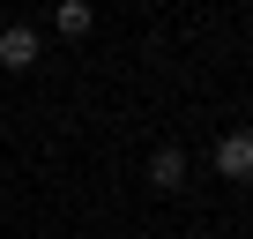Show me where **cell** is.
I'll list each match as a JSON object with an SVG mask.
<instances>
[{
  "instance_id": "obj_1",
  "label": "cell",
  "mask_w": 253,
  "mask_h": 239,
  "mask_svg": "<svg viewBox=\"0 0 253 239\" xmlns=\"http://www.w3.org/2000/svg\"><path fill=\"white\" fill-rule=\"evenodd\" d=\"M216 172L223 179H253V127H231L216 142Z\"/></svg>"
},
{
  "instance_id": "obj_2",
  "label": "cell",
  "mask_w": 253,
  "mask_h": 239,
  "mask_svg": "<svg viewBox=\"0 0 253 239\" xmlns=\"http://www.w3.org/2000/svg\"><path fill=\"white\" fill-rule=\"evenodd\" d=\"M0 67H8V75L38 67V30L30 23H8V30H0Z\"/></svg>"
},
{
  "instance_id": "obj_3",
  "label": "cell",
  "mask_w": 253,
  "mask_h": 239,
  "mask_svg": "<svg viewBox=\"0 0 253 239\" xmlns=\"http://www.w3.org/2000/svg\"><path fill=\"white\" fill-rule=\"evenodd\" d=\"M149 187H157V194H171V187H186V150H179V142H164V150L149 157Z\"/></svg>"
},
{
  "instance_id": "obj_4",
  "label": "cell",
  "mask_w": 253,
  "mask_h": 239,
  "mask_svg": "<svg viewBox=\"0 0 253 239\" xmlns=\"http://www.w3.org/2000/svg\"><path fill=\"white\" fill-rule=\"evenodd\" d=\"M89 23H97L89 0H60V8H52V30H60V38H89Z\"/></svg>"
}]
</instances>
